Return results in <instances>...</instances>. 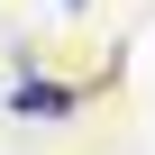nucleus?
Listing matches in <instances>:
<instances>
[{
  "label": "nucleus",
  "instance_id": "1",
  "mask_svg": "<svg viewBox=\"0 0 155 155\" xmlns=\"http://www.w3.org/2000/svg\"><path fill=\"white\" fill-rule=\"evenodd\" d=\"M73 101H82V91H64V82H37V73H28V82L9 91V110H18V119H64Z\"/></svg>",
  "mask_w": 155,
  "mask_h": 155
},
{
  "label": "nucleus",
  "instance_id": "2",
  "mask_svg": "<svg viewBox=\"0 0 155 155\" xmlns=\"http://www.w3.org/2000/svg\"><path fill=\"white\" fill-rule=\"evenodd\" d=\"M64 9H82V0H64Z\"/></svg>",
  "mask_w": 155,
  "mask_h": 155
}]
</instances>
